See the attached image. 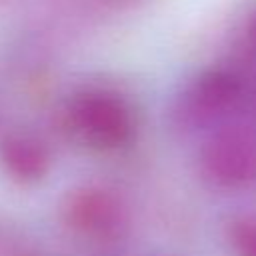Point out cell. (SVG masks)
Segmentation results:
<instances>
[{
  "label": "cell",
  "mask_w": 256,
  "mask_h": 256,
  "mask_svg": "<svg viewBox=\"0 0 256 256\" xmlns=\"http://www.w3.org/2000/svg\"><path fill=\"white\" fill-rule=\"evenodd\" d=\"M74 130L94 146L114 148L134 132V114L124 98L108 90L82 94L70 110Z\"/></svg>",
  "instance_id": "1"
},
{
  "label": "cell",
  "mask_w": 256,
  "mask_h": 256,
  "mask_svg": "<svg viewBox=\"0 0 256 256\" xmlns=\"http://www.w3.org/2000/svg\"><path fill=\"white\" fill-rule=\"evenodd\" d=\"M204 166L220 182L244 184L256 178V138L248 132H222L204 148Z\"/></svg>",
  "instance_id": "2"
},
{
  "label": "cell",
  "mask_w": 256,
  "mask_h": 256,
  "mask_svg": "<svg viewBox=\"0 0 256 256\" xmlns=\"http://www.w3.org/2000/svg\"><path fill=\"white\" fill-rule=\"evenodd\" d=\"M238 98V84L226 74H208L190 92L184 102V118L190 124H200L230 110Z\"/></svg>",
  "instance_id": "3"
}]
</instances>
